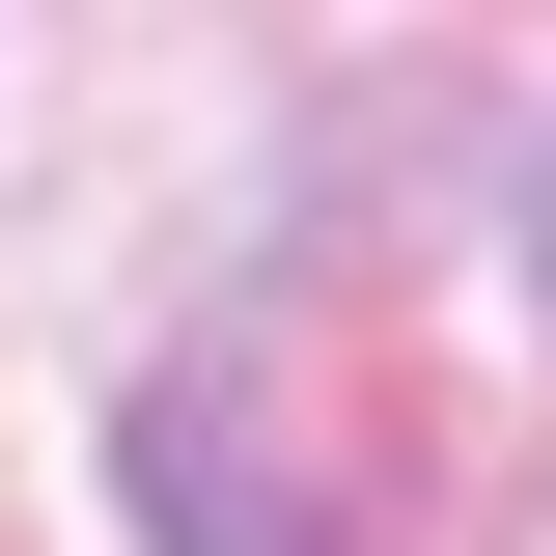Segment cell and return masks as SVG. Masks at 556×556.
<instances>
[{
	"label": "cell",
	"instance_id": "6da1fadb",
	"mask_svg": "<svg viewBox=\"0 0 556 556\" xmlns=\"http://www.w3.org/2000/svg\"><path fill=\"white\" fill-rule=\"evenodd\" d=\"M139 501H167V556H334V501H306V445H278L251 390H139Z\"/></svg>",
	"mask_w": 556,
	"mask_h": 556
},
{
	"label": "cell",
	"instance_id": "7a4b0ae2",
	"mask_svg": "<svg viewBox=\"0 0 556 556\" xmlns=\"http://www.w3.org/2000/svg\"><path fill=\"white\" fill-rule=\"evenodd\" d=\"M529 278H556V112H529Z\"/></svg>",
	"mask_w": 556,
	"mask_h": 556
}]
</instances>
